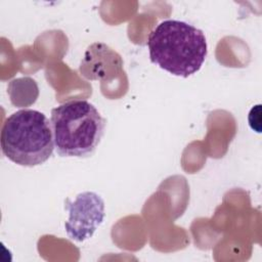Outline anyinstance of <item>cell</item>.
Masks as SVG:
<instances>
[{
	"mask_svg": "<svg viewBox=\"0 0 262 262\" xmlns=\"http://www.w3.org/2000/svg\"><path fill=\"white\" fill-rule=\"evenodd\" d=\"M64 207L69 212L66 232L71 239L79 243L90 238L105 216L104 202L93 191L81 192L74 200L67 199Z\"/></svg>",
	"mask_w": 262,
	"mask_h": 262,
	"instance_id": "cell-4",
	"label": "cell"
},
{
	"mask_svg": "<svg viewBox=\"0 0 262 262\" xmlns=\"http://www.w3.org/2000/svg\"><path fill=\"white\" fill-rule=\"evenodd\" d=\"M248 120H249L250 127L254 131L260 133L261 132V104H257L251 108Z\"/></svg>",
	"mask_w": 262,
	"mask_h": 262,
	"instance_id": "cell-5",
	"label": "cell"
},
{
	"mask_svg": "<svg viewBox=\"0 0 262 262\" xmlns=\"http://www.w3.org/2000/svg\"><path fill=\"white\" fill-rule=\"evenodd\" d=\"M50 123L57 155L84 158L96 149L106 121L88 100L72 99L52 108Z\"/></svg>",
	"mask_w": 262,
	"mask_h": 262,
	"instance_id": "cell-2",
	"label": "cell"
},
{
	"mask_svg": "<svg viewBox=\"0 0 262 262\" xmlns=\"http://www.w3.org/2000/svg\"><path fill=\"white\" fill-rule=\"evenodd\" d=\"M0 141L3 155L25 167L45 163L54 148L50 121L43 113L32 108L16 111L5 120Z\"/></svg>",
	"mask_w": 262,
	"mask_h": 262,
	"instance_id": "cell-3",
	"label": "cell"
},
{
	"mask_svg": "<svg viewBox=\"0 0 262 262\" xmlns=\"http://www.w3.org/2000/svg\"><path fill=\"white\" fill-rule=\"evenodd\" d=\"M146 45L152 63L183 78L199 72L208 54L203 31L177 19L158 24L148 34Z\"/></svg>",
	"mask_w": 262,
	"mask_h": 262,
	"instance_id": "cell-1",
	"label": "cell"
}]
</instances>
